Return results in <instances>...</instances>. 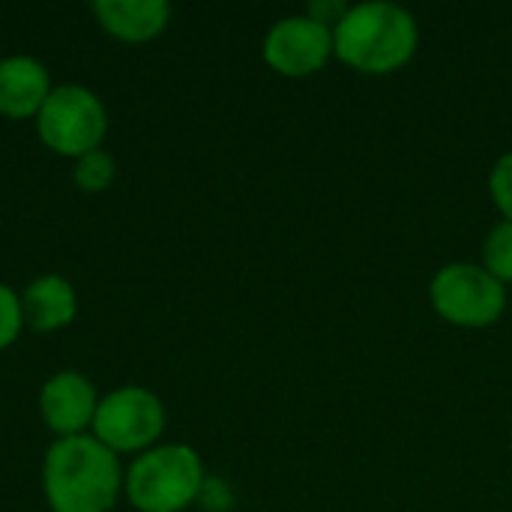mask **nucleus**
I'll return each instance as SVG.
<instances>
[{
	"label": "nucleus",
	"instance_id": "f257e3e1",
	"mask_svg": "<svg viewBox=\"0 0 512 512\" xmlns=\"http://www.w3.org/2000/svg\"><path fill=\"white\" fill-rule=\"evenodd\" d=\"M420 45L417 18L387 0L348 6L333 27V57L363 75H393L405 69Z\"/></svg>",
	"mask_w": 512,
	"mask_h": 512
},
{
	"label": "nucleus",
	"instance_id": "f03ea898",
	"mask_svg": "<svg viewBox=\"0 0 512 512\" xmlns=\"http://www.w3.org/2000/svg\"><path fill=\"white\" fill-rule=\"evenodd\" d=\"M123 486L117 453L90 435L57 438L42 465V489L51 512H111Z\"/></svg>",
	"mask_w": 512,
	"mask_h": 512
},
{
	"label": "nucleus",
	"instance_id": "7ed1b4c3",
	"mask_svg": "<svg viewBox=\"0 0 512 512\" xmlns=\"http://www.w3.org/2000/svg\"><path fill=\"white\" fill-rule=\"evenodd\" d=\"M207 486L201 456L186 444L141 453L126 474L129 504L141 512H183Z\"/></svg>",
	"mask_w": 512,
	"mask_h": 512
},
{
	"label": "nucleus",
	"instance_id": "20e7f679",
	"mask_svg": "<svg viewBox=\"0 0 512 512\" xmlns=\"http://www.w3.org/2000/svg\"><path fill=\"white\" fill-rule=\"evenodd\" d=\"M429 300L447 324L483 330L504 318L507 285L498 282L483 264L453 261L432 276Z\"/></svg>",
	"mask_w": 512,
	"mask_h": 512
},
{
	"label": "nucleus",
	"instance_id": "39448f33",
	"mask_svg": "<svg viewBox=\"0 0 512 512\" xmlns=\"http://www.w3.org/2000/svg\"><path fill=\"white\" fill-rule=\"evenodd\" d=\"M36 132L48 150L81 159L99 150L108 132L105 105L87 87H78V84L54 87L48 102L36 114Z\"/></svg>",
	"mask_w": 512,
	"mask_h": 512
},
{
	"label": "nucleus",
	"instance_id": "423d86ee",
	"mask_svg": "<svg viewBox=\"0 0 512 512\" xmlns=\"http://www.w3.org/2000/svg\"><path fill=\"white\" fill-rule=\"evenodd\" d=\"M165 429V408L144 387H120L108 393L93 417V438L111 453L147 450Z\"/></svg>",
	"mask_w": 512,
	"mask_h": 512
},
{
	"label": "nucleus",
	"instance_id": "0eeeda50",
	"mask_svg": "<svg viewBox=\"0 0 512 512\" xmlns=\"http://www.w3.org/2000/svg\"><path fill=\"white\" fill-rule=\"evenodd\" d=\"M264 63L285 78H309L333 57V27L303 15L279 18L261 45Z\"/></svg>",
	"mask_w": 512,
	"mask_h": 512
},
{
	"label": "nucleus",
	"instance_id": "6e6552de",
	"mask_svg": "<svg viewBox=\"0 0 512 512\" xmlns=\"http://www.w3.org/2000/svg\"><path fill=\"white\" fill-rule=\"evenodd\" d=\"M96 408V390L81 372H57L45 381L39 393L42 420L57 438H75L87 426H93Z\"/></svg>",
	"mask_w": 512,
	"mask_h": 512
},
{
	"label": "nucleus",
	"instance_id": "1a4fd4ad",
	"mask_svg": "<svg viewBox=\"0 0 512 512\" xmlns=\"http://www.w3.org/2000/svg\"><path fill=\"white\" fill-rule=\"evenodd\" d=\"M51 96L48 69L36 57H6L0 60V114L12 120H27L42 111Z\"/></svg>",
	"mask_w": 512,
	"mask_h": 512
},
{
	"label": "nucleus",
	"instance_id": "9d476101",
	"mask_svg": "<svg viewBox=\"0 0 512 512\" xmlns=\"http://www.w3.org/2000/svg\"><path fill=\"white\" fill-rule=\"evenodd\" d=\"M93 12L99 24L123 42H147L171 21V6L165 0H96Z\"/></svg>",
	"mask_w": 512,
	"mask_h": 512
},
{
	"label": "nucleus",
	"instance_id": "9b49d317",
	"mask_svg": "<svg viewBox=\"0 0 512 512\" xmlns=\"http://www.w3.org/2000/svg\"><path fill=\"white\" fill-rule=\"evenodd\" d=\"M78 312V300L72 285L63 276H39L21 294V318L33 333H54L72 324Z\"/></svg>",
	"mask_w": 512,
	"mask_h": 512
},
{
	"label": "nucleus",
	"instance_id": "f8f14e48",
	"mask_svg": "<svg viewBox=\"0 0 512 512\" xmlns=\"http://www.w3.org/2000/svg\"><path fill=\"white\" fill-rule=\"evenodd\" d=\"M498 282H512V222L501 219L483 240V261H480Z\"/></svg>",
	"mask_w": 512,
	"mask_h": 512
},
{
	"label": "nucleus",
	"instance_id": "ddd939ff",
	"mask_svg": "<svg viewBox=\"0 0 512 512\" xmlns=\"http://www.w3.org/2000/svg\"><path fill=\"white\" fill-rule=\"evenodd\" d=\"M114 174H117L114 159L105 150H93V153H87V156H81L75 162V174L72 177H75L78 189H84V192H102V189H108L114 183Z\"/></svg>",
	"mask_w": 512,
	"mask_h": 512
},
{
	"label": "nucleus",
	"instance_id": "4468645a",
	"mask_svg": "<svg viewBox=\"0 0 512 512\" xmlns=\"http://www.w3.org/2000/svg\"><path fill=\"white\" fill-rule=\"evenodd\" d=\"M489 195H492L495 207L501 210V216L512 222V150L495 162V168L489 174Z\"/></svg>",
	"mask_w": 512,
	"mask_h": 512
},
{
	"label": "nucleus",
	"instance_id": "2eb2a0df",
	"mask_svg": "<svg viewBox=\"0 0 512 512\" xmlns=\"http://www.w3.org/2000/svg\"><path fill=\"white\" fill-rule=\"evenodd\" d=\"M21 297L0 282V351L9 348L21 333Z\"/></svg>",
	"mask_w": 512,
	"mask_h": 512
},
{
	"label": "nucleus",
	"instance_id": "dca6fc26",
	"mask_svg": "<svg viewBox=\"0 0 512 512\" xmlns=\"http://www.w3.org/2000/svg\"><path fill=\"white\" fill-rule=\"evenodd\" d=\"M345 12H348V3H342V0H321V3H309V9H306L309 18H315L327 27H336L345 18Z\"/></svg>",
	"mask_w": 512,
	"mask_h": 512
}]
</instances>
